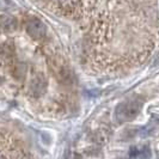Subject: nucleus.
Wrapping results in <instances>:
<instances>
[{
  "label": "nucleus",
  "mask_w": 159,
  "mask_h": 159,
  "mask_svg": "<svg viewBox=\"0 0 159 159\" xmlns=\"http://www.w3.org/2000/svg\"><path fill=\"white\" fill-rule=\"evenodd\" d=\"M141 109V103L134 101V102H129V103L120 104L115 110V119L119 122H127L135 119L138 112Z\"/></svg>",
  "instance_id": "nucleus-1"
},
{
  "label": "nucleus",
  "mask_w": 159,
  "mask_h": 159,
  "mask_svg": "<svg viewBox=\"0 0 159 159\" xmlns=\"http://www.w3.org/2000/svg\"><path fill=\"white\" fill-rule=\"evenodd\" d=\"M26 32L35 40H40L46 35V25L37 18H31L26 22Z\"/></svg>",
  "instance_id": "nucleus-2"
},
{
  "label": "nucleus",
  "mask_w": 159,
  "mask_h": 159,
  "mask_svg": "<svg viewBox=\"0 0 159 159\" xmlns=\"http://www.w3.org/2000/svg\"><path fill=\"white\" fill-rule=\"evenodd\" d=\"M17 26V22L13 17L1 16L0 17V30L2 31H12Z\"/></svg>",
  "instance_id": "nucleus-3"
},
{
  "label": "nucleus",
  "mask_w": 159,
  "mask_h": 159,
  "mask_svg": "<svg viewBox=\"0 0 159 159\" xmlns=\"http://www.w3.org/2000/svg\"><path fill=\"white\" fill-rule=\"evenodd\" d=\"M46 80L43 77H36L31 81V91L35 95H41L46 90Z\"/></svg>",
  "instance_id": "nucleus-4"
},
{
  "label": "nucleus",
  "mask_w": 159,
  "mask_h": 159,
  "mask_svg": "<svg viewBox=\"0 0 159 159\" xmlns=\"http://www.w3.org/2000/svg\"><path fill=\"white\" fill-rule=\"evenodd\" d=\"M140 158L141 159H150L151 158V151L148 147H145L143 151L140 153Z\"/></svg>",
  "instance_id": "nucleus-5"
},
{
  "label": "nucleus",
  "mask_w": 159,
  "mask_h": 159,
  "mask_svg": "<svg viewBox=\"0 0 159 159\" xmlns=\"http://www.w3.org/2000/svg\"><path fill=\"white\" fill-rule=\"evenodd\" d=\"M139 156V151H138V148L136 147H130V151H129V158L130 159H135L136 157Z\"/></svg>",
  "instance_id": "nucleus-6"
}]
</instances>
